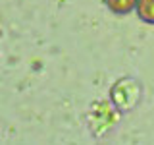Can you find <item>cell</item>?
Masks as SVG:
<instances>
[{
  "label": "cell",
  "mask_w": 154,
  "mask_h": 145,
  "mask_svg": "<svg viewBox=\"0 0 154 145\" xmlns=\"http://www.w3.org/2000/svg\"><path fill=\"white\" fill-rule=\"evenodd\" d=\"M137 0H108V6L118 14H123V12H129L133 8V4Z\"/></svg>",
  "instance_id": "1"
},
{
  "label": "cell",
  "mask_w": 154,
  "mask_h": 145,
  "mask_svg": "<svg viewBox=\"0 0 154 145\" xmlns=\"http://www.w3.org/2000/svg\"><path fill=\"white\" fill-rule=\"evenodd\" d=\"M141 16L148 21H154V0H143L141 2Z\"/></svg>",
  "instance_id": "2"
}]
</instances>
